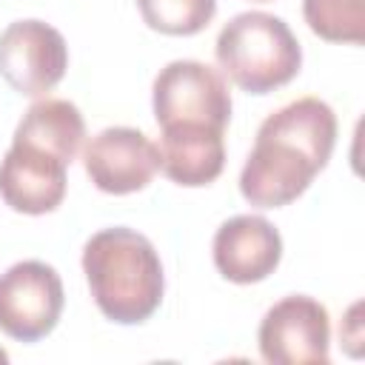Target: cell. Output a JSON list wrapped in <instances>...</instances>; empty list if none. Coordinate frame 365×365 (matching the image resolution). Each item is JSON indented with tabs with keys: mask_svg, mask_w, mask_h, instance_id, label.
<instances>
[{
	"mask_svg": "<svg viewBox=\"0 0 365 365\" xmlns=\"http://www.w3.org/2000/svg\"><path fill=\"white\" fill-rule=\"evenodd\" d=\"M214 265L217 271L240 285H251L274 274L282 259L279 231L257 214H237L225 220L214 234Z\"/></svg>",
	"mask_w": 365,
	"mask_h": 365,
	"instance_id": "9c48e42d",
	"label": "cell"
},
{
	"mask_svg": "<svg viewBox=\"0 0 365 365\" xmlns=\"http://www.w3.org/2000/svg\"><path fill=\"white\" fill-rule=\"evenodd\" d=\"M365 0H302L308 29L328 43H354L365 37Z\"/></svg>",
	"mask_w": 365,
	"mask_h": 365,
	"instance_id": "4fadbf2b",
	"label": "cell"
},
{
	"mask_svg": "<svg viewBox=\"0 0 365 365\" xmlns=\"http://www.w3.org/2000/svg\"><path fill=\"white\" fill-rule=\"evenodd\" d=\"M91 182L106 194H134L160 171L157 145L137 128L114 125L94 134L83 151Z\"/></svg>",
	"mask_w": 365,
	"mask_h": 365,
	"instance_id": "ba28073f",
	"label": "cell"
},
{
	"mask_svg": "<svg viewBox=\"0 0 365 365\" xmlns=\"http://www.w3.org/2000/svg\"><path fill=\"white\" fill-rule=\"evenodd\" d=\"M336 143V117L319 97H299L262 120L240 174V194L257 208L294 202L325 168Z\"/></svg>",
	"mask_w": 365,
	"mask_h": 365,
	"instance_id": "6da1fadb",
	"label": "cell"
},
{
	"mask_svg": "<svg viewBox=\"0 0 365 365\" xmlns=\"http://www.w3.org/2000/svg\"><path fill=\"white\" fill-rule=\"evenodd\" d=\"M66 168L46 151L11 143L0 163V197L20 214H48L66 197Z\"/></svg>",
	"mask_w": 365,
	"mask_h": 365,
	"instance_id": "30bf717a",
	"label": "cell"
},
{
	"mask_svg": "<svg viewBox=\"0 0 365 365\" xmlns=\"http://www.w3.org/2000/svg\"><path fill=\"white\" fill-rule=\"evenodd\" d=\"M220 68L248 94H268L291 83L302 66V48L288 23L268 11L231 17L214 46Z\"/></svg>",
	"mask_w": 365,
	"mask_h": 365,
	"instance_id": "3957f363",
	"label": "cell"
},
{
	"mask_svg": "<svg viewBox=\"0 0 365 365\" xmlns=\"http://www.w3.org/2000/svg\"><path fill=\"white\" fill-rule=\"evenodd\" d=\"M6 362H9V354H6L3 348H0V365H6Z\"/></svg>",
	"mask_w": 365,
	"mask_h": 365,
	"instance_id": "9a60e30c",
	"label": "cell"
},
{
	"mask_svg": "<svg viewBox=\"0 0 365 365\" xmlns=\"http://www.w3.org/2000/svg\"><path fill=\"white\" fill-rule=\"evenodd\" d=\"M154 117L160 128L208 125L222 128L231 120V94L225 77L200 60H174L154 77Z\"/></svg>",
	"mask_w": 365,
	"mask_h": 365,
	"instance_id": "277c9868",
	"label": "cell"
},
{
	"mask_svg": "<svg viewBox=\"0 0 365 365\" xmlns=\"http://www.w3.org/2000/svg\"><path fill=\"white\" fill-rule=\"evenodd\" d=\"M83 271L100 314L111 322H145L163 302L160 254L148 237L131 228L97 231L83 248Z\"/></svg>",
	"mask_w": 365,
	"mask_h": 365,
	"instance_id": "7a4b0ae2",
	"label": "cell"
},
{
	"mask_svg": "<svg viewBox=\"0 0 365 365\" xmlns=\"http://www.w3.org/2000/svg\"><path fill=\"white\" fill-rule=\"evenodd\" d=\"M83 137H86V123H83L80 108L68 100L46 97L23 114V120L14 128L11 143L46 151L68 165L77 157Z\"/></svg>",
	"mask_w": 365,
	"mask_h": 365,
	"instance_id": "7c38bea8",
	"label": "cell"
},
{
	"mask_svg": "<svg viewBox=\"0 0 365 365\" xmlns=\"http://www.w3.org/2000/svg\"><path fill=\"white\" fill-rule=\"evenodd\" d=\"M63 302L60 274L40 259L17 262L0 274V331L17 342H37L51 334Z\"/></svg>",
	"mask_w": 365,
	"mask_h": 365,
	"instance_id": "5b68a950",
	"label": "cell"
},
{
	"mask_svg": "<svg viewBox=\"0 0 365 365\" xmlns=\"http://www.w3.org/2000/svg\"><path fill=\"white\" fill-rule=\"evenodd\" d=\"M137 9L148 29L188 37L202 31L214 20L217 0H137Z\"/></svg>",
	"mask_w": 365,
	"mask_h": 365,
	"instance_id": "5bb4252c",
	"label": "cell"
},
{
	"mask_svg": "<svg viewBox=\"0 0 365 365\" xmlns=\"http://www.w3.org/2000/svg\"><path fill=\"white\" fill-rule=\"evenodd\" d=\"M160 168L168 180L185 188L214 182L225 165L222 128L208 125H174L160 137Z\"/></svg>",
	"mask_w": 365,
	"mask_h": 365,
	"instance_id": "8fae6325",
	"label": "cell"
},
{
	"mask_svg": "<svg viewBox=\"0 0 365 365\" xmlns=\"http://www.w3.org/2000/svg\"><path fill=\"white\" fill-rule=\"evenodd\" d=\"M259 3H268V0H259Z\"/></svg>",
	"mask_w": 365,
	"mask_h": 365,
	"instance_id": "2e32d148",
	"label": "cell"
},
{
	"mask_svg": "<svg viewBox=\"0 0 365 365\" xmlns=\"http://www.w3.org/2000/svg\"><path fill=\"white\" fill-rule=\"evenodd\" d=\"M68 68V46L63 34L43 20H17L0 34V74L26 94L40 97L51 91Z\"/></svg>",
	"mask_w": 365,
	"mask_h": 365,
	"instance_id": "52a82bcc",
	"label": "cell"
},
{
	"mask_svg": "<svg viewBox=\"0 0 365 365\" xmlns=\"http://www.w3.org/2000/svg\"><path fill=\"white\" fill-rule=\"evenodd\" d=\"M259 354L274 365H328L331 322L322 302L291 294L271 305L259 322Z\"/></svg>",
	"mask_w": 365,
	"mask_h": 365,
	"instance_id": "8992f818",
	"label": "cell"
}]
</instances>
